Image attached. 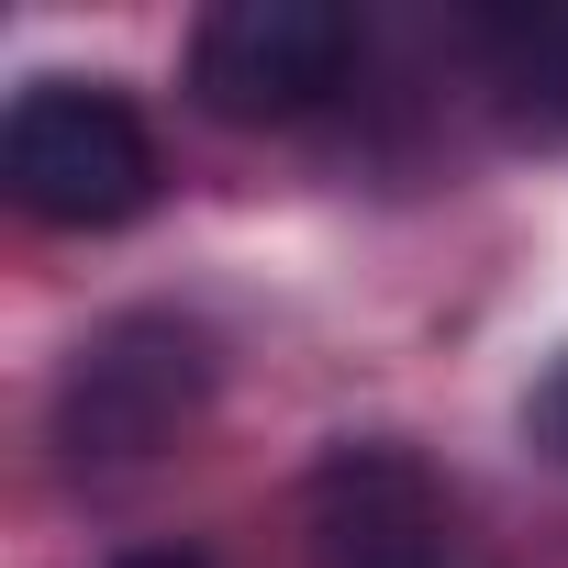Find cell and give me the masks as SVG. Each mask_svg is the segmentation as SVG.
<instances>
[{
	"label": "cell",
	"mask_w": 568,
	"mask_h": 568,
	"mask_svg": "<svg viewBox=\"0 0 568 568\" xmlns=\"http://www.w3.org/2000/svg\"><path fill=\"white\" fill-rule=\"evenodd\" d=\"M0 179H12V201L34 223H134L156 201V134L123 90L101 79H34L12 101V123H0Z\"/></svg>",
	"instance_id": "6da1fadb"
},
{
	"label": "cell",
	"mask_w": 568,
	"mask_h": 568,
	"mask_svg": "<svg viewBox=\"0 0 568 568\" xmlns=\"http://www.w3.org/2000/svg\"><path fill=\"white\" fill-rule=\"evenodd\" d=\"M201 402H212V335L190 313H123L68 357L57 446H68V468H134V457L179 446Z\"/></svg>",
	"instance_id": "7a4b0ae2"
},
{
	"label": "cell",
	"mask_w": 568,
	"mask_h": 568,
	"mask_svg": "<svg viewBox=\"0 0 568 568\" xmlns=\"http://www.w3.org/2000/svg\"><path fill=\"white\" fill-rule=\"evenodd\" d=\"M302 535H313V568H479V535H468L457 490L390 435L335 446L313 468Z\"/></svg>",
	"instance_id": "3957f363"
},
{
	"label": "cell",
	"mask_w": 568,
	"mask_h": 568,
	"mask_svg": "<svg viewBox=\"0 0 568 568\" xmlns=\"http://www.w3.org/2000/svg\"><path fill=\"white\" fill-rule=\"evenodd\" d=\"M357 23L335 0H223L190 34V90L223 123H302L313 101L346 90Z\"/></svg>",
	"instance_id": "277c9868"
},
{
	"label": "cell",
	"mask_w": 568,
	"mask_h": 568,
	"mask_svg": "<svg viewBox=\"0 0 568 568\" xmlns=\"http://www.w3.org/2000/svg\"><path fill=\"white\" fill-rule=\"evenodd\" d=\"M524 424H535V435H546V446L568 457V357H557V368L535 379V402H524Z\"/></svg>",
	"instance_id": "5b68a950"
},
{
	"label": "cell",
	"mask_w": 568,
	"mask_h": 568,
	"mask_svg": "<svg viewBox=\"0 0 568 568\" xmlns=\"http://www.w3.org/2000/svg\"><path fill=\"white\" fill-rule=\"evenodd\" d=\"M112 568H201L190 546H134V557H112Z\"/></svg>",
	"instance_id": "8992f818"
},
{
	"label": "cell",
	"mask_w": 568,
	"mask_h": 568,
	"mask_svg": "<svg viewBox=\"0 0 568 568\" xmlns=\"http://www.w3.org/2000/svg\"><path fill=\"white\" fill-rule=\"evenodd\" d=\"M546 68H557V112H568V23L546 34Z\"/></svg>",
	"instance_id": "52a82bcc"
}]
</instances>
